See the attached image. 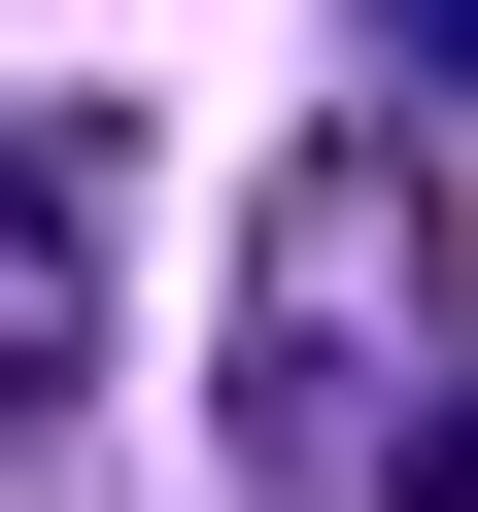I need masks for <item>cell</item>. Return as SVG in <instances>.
I'll use <instances>...</instances> for the list:
<instances>
[{"label": "cell", "mask_w": 478, "mask_h": 512, "mask_svg": "<svg viewBox=\"0 0 478 512\" xmlns=\"http://www.w3.org/2000/svg\"><path fill=\"white\" fill-rule=\"evenodd\" d=\"M444 342H478L444 137H308L274 205H239V342H205V410H239V478H376V444L444 410Z\"/></svg>", "instance_id": "1"}, {"label": "cell", "mask_w": 478, "mask_h": 512, "mask_svg": "<svg viewBox=\"0 0 478 512\" xmlns=\"http://www.w3.org/2000/svg\"><path fill=\"white\" fill-rule=\"evenodd\" d=\"M103 376V103H0V410Z\"/></svg>", "instance_id": "2"}, {"label": "cell", "mask_w": 478, "mask_h": 512, "mask_svg": "<svg viewBox=\"0 0 478 512\" xmlns=\"http://www.w3.org/2000/svg\"><path fill=\"white\" fill-rule=\"evenodd\" d=\"M376 478H410V512H478V376H444V410H410V444H376Z\"/></svg>", "instance_id": "3"}, {"label": "cell", "mask_w": 478, "mask_h": 512, "mask_svg": "<svg viewBox=\"0 0 478 512\" xmlns=\"http://www.w3.org/2000/svg\"><path fill=\"white\" fill-rule=\"evenodd\" d=\"M376 35H410V69H444V103H478V0H376Z\"/></svg>", "instance_id": "4"}]
</instances>
